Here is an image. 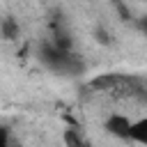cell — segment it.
<instances>
[{"instance_id":"cell-1","label":"cell","mask_w":147,"mask_h":147,"mask_svg":"<svg viewBox=\"0 0 147 147\" xmlns=\"http://www.w3.org/2000/svg\"><path fill=\"white\" fill-rule=\"evenodd\" d=\"M90 90H96L101 94H142L145 92V80L140 76H129V74H99L90 80Z\"/></svg>"},{"instance_id":"cell-2","label":"cell","mask_w":147,"mask_h":147,"mask_svg":"<svg viewBox=\"0 0 147 147\" xmlns=\"http://www.w3.org/2000/svg\"><path fill=\"white\" fill-rule=\"evenodd\" d=\"M39 60H41V64L46 69H51L55 74H80L85 69V64L80 62V57L74 51L57 48L51 41L39 48Z\"/></svg>"},{"instance_id":"cell-3","label":"cell","mask_w":147,"mask_h":147,"mask_svg":"<svg viewBox=\"0 0 147 147\" xmlns=\"http://www.w3.org/2000/svg\"><path fill=\"white\" fill-rule=\"evenodd\" d=\"M106 131L119 140H126V133H129V126H131V117L129 115H122V113H113L108 119H106Z\"/></svg>"},{"instance_id":"cell-4","label":"cell","mask_w":147,"mask_h":147,"mask_svg":"<svg viewBox=\"0 0 147 147\" xmlns=\"http://www.w3.org/2000/svg\"><path fill=\"white\" fill-rule=\"evenodd\" d=\"M126 140L138 142V145H147V119H145V117H140V119H131Z\"/></svg>"},{"instance_id":"cell-5","label":"cell","mask_w":147,"mask_h":147,"mask_svg":"<svg viewBox=\"0 0 147 147\" xmlns=\"http://www.w3.org/2000/svg\"><path fill=\"white\" fill-rule=\"evenodd\" d=\"M0 34H2L5 39H16V37L21 34V28H18V23H16L11 16H7V18L0 21Z\"/></svg>"},{"instance_id":"cell-6","label":"cell","mask_w":147,"mask_h":147,"mask_svg":"<svg viewBox=\"0 0 147 147\" xmlns=\"http://www.w3.org/2000/svg\"><path fill=\"white\" fill-rule=\"evenodd\" d=\"M62 140H64V147H87V142L83 140L78 129H67L62 133Z\"/></svg>"},{"instance_id":"cell-7","label":"cell","mask_w":147,"mask_h":147,"mask_svg":"<svg viewBox=\"0 0 147 147\" xmlns=\"http://www.w3.org/2000/svg\"><path fill=\"white\" fill-rule=\"evenodd\" d=\"M0 147H11V138H9V131L0 126Z\"/></svg>"}]
</instances>
